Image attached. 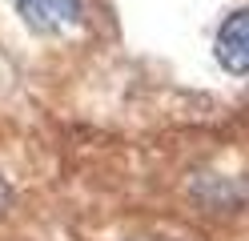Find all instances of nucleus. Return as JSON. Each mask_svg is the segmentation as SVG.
<instances>
[{
    "instance_id": "nucleus-1",
    "label": "nucleus",
    "mask_w": 249,
    "mask_h": 241,
    "mask_svg": "<svg viewBox=\"0 0 249 241\" xmlns=\"http://www.w3.org/2000/svg\"><path fill=\"white\" fill-rule=\"evenodd\" d=\"M213 53H217V64H221L225 73H233V76L249 73V8L233 12L229 20L221 24Z\"/></svg>"
},
{
    "instance_id": "nucleus-2",
    "label": "nucleus",
    "mask_w": 249,
    "mask_h": 241,
    "mask_svg": "<svg viewBox=\"0 0 249 241\" xmlns=\"http://www.w3.org/2000/svg\"><path fill=\"white\" fill-rule=\"evenodd\" d=\"M33 32H65L81 24V0H17Z\"/></svg>"
}]
</instances>
